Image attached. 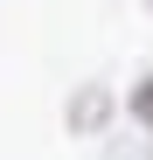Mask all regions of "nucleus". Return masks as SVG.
Returning <instances> with one entry per match:
<instances>
[{"label":"nucleus","instance_id":"nucleus-2","mask_svg":"<svg viewBox=\"0 0 153 160\" xmlns=\"http://www.w3.org/2000/svg\"><path fill=\"white\" fill-rule=\"evenodd\" d=\"M132 118H139V132L153 139V77H139V84H132Z\"/></svg>","mask_w":153,"mask_h":160},{"label":"nucleus","instance_id":"nucleus-1","mask_svg":"<svg viewBox=\"0 0 153 160\" xmlns=\"http://www.w3.org/2000/svg\"><path fill=\"white\" fill-rule=\"evenodd\" d=\"M105 125H111V91L105 84H84V91L70 98V132L91 139V132H105Z\"/></svg>","mask_w":153,"mask_h":160},{"label":"nucleus","instance_id":"nucleus-3","mask_svg":"<svg viewBox=\"0 0 153 160\" xmlns=\"http://www.w3.org/2000/svg\"><path fill=\"white\" fill-rule=\"evenodd\" d=\"M111 160H146V146H111Z\"/></svg>","mask_w":153,"mask_h":160}]
</instances>
